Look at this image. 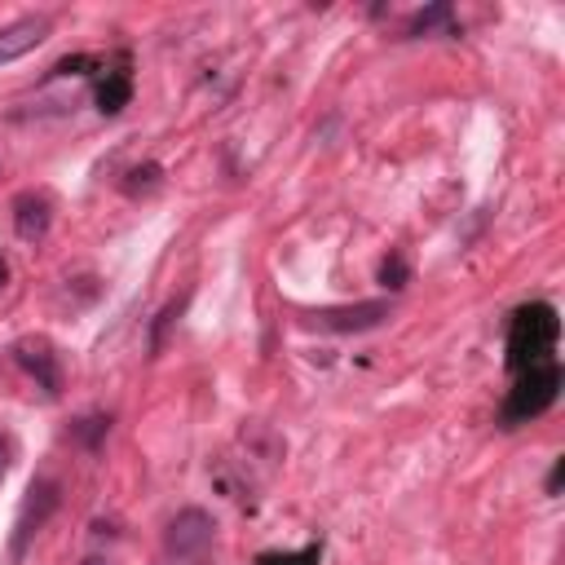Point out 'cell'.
<instances>
[{
	"label": "cell",
	"mask_w": 565,
	"mask_h": 565,
	"mask_svg": "<svg viewBox=\"0 0 565 565\" xmlns=\"http://www.w3.org/2000/svg\"><path fill=\"white\" fill-rule=\"evenodd\" d=\"M186 301H190V292H186V297H177V301H168V306L159 310V319L151 323V354H164V345H168V332H173V323L181 319Z\"/></svg>",
	"instance_id": "8fae6325"
},
{
	"label": "cell",
	"mask_w": 565,
	"mask_h": 565,
	"mask_svg": "<svg viewBox=\"0 0 565 565\" xmlns=\"http://www.w3.org/2000/svg\"><path fill=\"white\" fill-rule=\"evenodd\" d=\"M58 481L54 477H36L32 481V490H27V499H23V508H19V521H14V539H10V552H14V561H23L27 556V543L41 534V525L58 512Z\"/></svg>",
	"instance_id": "277c9868"
},
{
	"label": "cell",
	"mask_w": 565,
	"mask_h": 565,
	"mask_svg": "<svg viewBox=\"0 0 565 565\" xmlns=\"http://www.w3.org/2000/svg\"><path fill=\"white\" fill-rule=\"evenodd\" d=\"M323 561V543H310L301 552H265L261 565H319Z\"/></svg>",
	"instance_id": "7c38bea8"
},
{
	"label": "cell",
	"mask_w": 565,
	"mask_h": 565,
	"mask_svg": "<svg viewBox=\"0 0 565 565\" xmlns=\"http://www.w3.org/2000/svg\"><path fill=\"white\" fill-rule=\"evenodd\" d=\"M561 477H565V459H556V464H552V473H547V495H556V490H561Z\"/></svg>",
	"instance_id": "9a60e30c"
},
{
	"label": "cell",
	"mask_w": 565,
	"mask_h": 565,
	"mask_svg": "<svg viewBox=\"0 0 565 565\" xmlns=\"http://www.w3.org/2000/svg\"><path fill=\"white\" fill-rule=\"evenodd\" d=\"M561 385H565V372H561V363H556V358H547V363H534V367L517 372V385H512V389H508V398H503L499 424H503V429H521V424L539 420L547 407H556Z\"/></svg>",
	"instance_id": "7a4b0ae2"
},
{
	"label": "cell",
	"mask_w": 565,
	"mask_h": 565,
	"mask_svg": "<svg viewBox=\"0 0 565 565\" xmlns=\"http://www.w3.org/2000/svg\"><path fill=\"white\" fill-rule=\"evenodd\" d=\"M212 539H217V521L203 508H181L164 530V552L173 565H195L208 556Z\"/></svg>",
	"instance_id": "3957f363"
},
{
	"label": "cell",
	"mask_w": 565,
	"mask_h": 565,
	"mask_svg": "<svg viewBox=\"0 0 565 565\" xmlns=\"http://www.w3.org/2000/svg\"><path fill=\"white\" fill-rule=\"evenodd\" d=\"M14 363H19L49 398H58L63 372H58V354L49 350V341H19V345H14Z\"/></svg>",
	"instance_id": "52a82bcc"
},
{
	"label": "cell",
	"mask_w": 565,
	"mask_h": 565,
	"mask_svg": "<svg viewBox=\"0 0 565 565\" xmlns=\"http://www.w3.org/2000/svg\"><path fill=\"white\" fill-rule=\"evenodd\" d=\"M561 341V319L547 301H534V306H521L508 323V372H525L534 363H547L552 350Z\"/></svg>",
	"instance_id": "6da1fadb"
},
{
	"label": "cell",
	"mask_w": 565,
	"mask_h": 565,
	"mask_svg": "<svg viewBox=\"0 0 565 565\" xmlns=\"http://www.w3.org/2000/svg\"><path fill=\"white\" fill-rule=\"evenodd\" d=\"M433 32H455V10L451 5H429V10L411 14V23H407V36L411 41L416 36H433Z\"/></svg>",
	"instance_id": "30bf717a"
},
{
	"label": "cell",
	"mask_w": 565,
	"mask_h": 565,
	"mask_svg": "<svg viewBox=\"0 0 565 565\" xmlns=\"http://www.w3.org/2000/svg\"><path fill=\"white\" fill-rule=\"evenodd\" d=\"M49 225H54V203H49V195L27 190V195L14 199V230H19V239L41 243V239L49 234Z\"/></svg>",
	"instance_id": "ba28073f"
},
{
	"label": "cell",
	"mask_w": 565,
	"mask_h": 565,
	"mask_svg": "<svg viewBox=\"0 0 565 565\" xmlns=\"http://www.w3.org/2000/svg\"><path fill=\"white\" fill-rule=\"evenodd\" d=\"M129 102H133V76L124 67L107 71V80H98V111L102 115H120Z\"/></svg>",
	"instance_id": "9c48e42d"
},
{
	"label": "cell",
	"mask_w": 565,
	"mask_h": 565,
	"mask_svg": "<svg viewBox=\"0 0 565 565\" xmlns=\"http://www.w3.org/2000/svg\"><path fill=\"white\" fill-rule=\"evenodd\" d=\"M407 278H411V269H407L402 256H389V261L380 265V282H385L389 292H402V288H407Z\"/></svg>",
	"instance_id": "5bb4252c"
},
{
	"label": "cell",
	"mask_w": 565,
	"mask_h": 565,
	"mask_svg": "<svg viewBox=\"0 0 565 565\" xmlns=\"http://www.w3.org/2000/svg\"><path fill=\"white\" fill-rule=\"evenodd\" d=\"M49 32H54V23L45 14H27V19L5 23V27H0V67L27 58L32 49H41L49 41Z\"/></svg>",
	"instance_id": "8992f818"
},
{
	"label": "cell",
	"mask_w": 565,
	"mask_h": 565,
	"mask_svg": "<svg viewBox=\"0 0 565 565\" xmlns=\"http://www.w3.org/2000/svg\"><path fill=\"white\" fill-rule=\"evenodd\" d=\"M10 282V265H5V256H0V288H5Z\"/></svg>",
	"instance_id": "e0dca14e"
},
{
	"label": "cell",
	"mask_w": 565,
	"mask_h": 565,
	"mask_svg": "<svg viewBox=\"0 0 565 565\" xmlns=\"http://www.w3.org/2000/svg\"><path fill=\"white\" fill-rule=\"evenodd\" d=\"M5 468H10V446L0 442V477H5Z\"/></svg>",
	"instance_id": "2e32d148"
},
{
	"label": "cell",
	"mask_w": 565,
	"mask_h": 565,
	"mask_svg": "<svg viewBox=\"0 0 565 565\" xmlns=\"http://www.w3.org/2000/svg\"><path fill=\"white\" fill-rule=\"evenodd\" d=\"M80 565H111V561H102V556H89V561H80Z\"/></svg>",
	"instance_id": "ac0fdd59"
},
{
	"label": "cell",
	"mask_w": 565,
	"mask_h": 565,
	"mask_svg": "<svg viewBox=\"0 0 565 565\" xmlns=\"http://www.w3.org/2000/svg\"><path fill=\"white\" fill-rule=\"evenodd\" d=\"M111 433V420L107 416H89V420H80L76 424V442H85L89 451H98V442Z\"/></svg>",
	"instance_id": "4fadbf2b"
},
{
	"label": "cell",
	"mask_w": 565,
	"mask_h": 565,
	"mask_svg": "<svg viewBox=\"0 0 565 565\" xmlns=\"http://www.w3.org/2000/svg\"><path fill=\"white\" fill-rule=\"evenodd\" d=\"M394 314V306L389 301H358V306H336V310H319L310 323L319 328V332H372V328H380L385 319Z\"/></svg>",
	"instance_id": "5b68a950"
}]
</instances>
